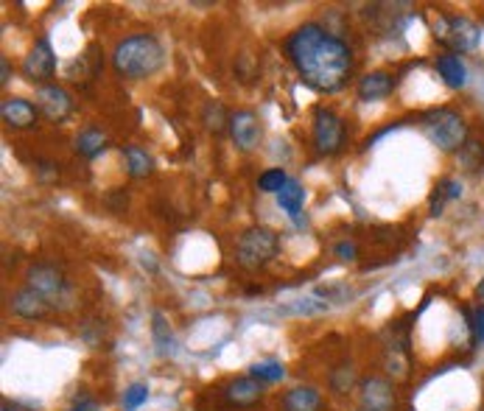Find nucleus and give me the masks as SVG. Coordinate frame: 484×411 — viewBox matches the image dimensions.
<instances>
[{
	"mask_svg": "<svg viewBox=\"0 0 484 411\" xmlns=\"http://www.w3.org/2000/svg\"><path fill=\"white\" fill-rule=\"evenodd\" d=\"M227 132H230L238 152H255V148L260 145V140H264V124H260V118L252 109L230 112Z\"/></svg>",
	"mask_w": 484,
	"mask_h": 411,
	"instance_id": "9",
	"label": "nucleus"
},
{
	"mask_svg": "<svg viewBox=\"0 0 484 411\" xmlns=\"http://www.w3.org/2000/svg\"><path fill=\"white\" fill-rule=\"evenodd\" d=\"M121 155H124V163H126V174H129L132 179H143V176L152 174L155 163H152V157H148L146 148L129 143V145L121 148Z\"/></svg>",
	"mask_w": 484,
	"mask_h": 411,
	"instance_id": "20",
	"label": "nucleus"
},
{
	"mask_svg": "<svg viewBox=\"0 0 484 411\" xmlns=\"http://www.w3.org/2000/svg\"><path fill=\"white\" fill-rule=\"evenodd\" d=\"M0 65H4V79H0V85H9V82H12V73H15V70H12V65H9V59H6V56L0 59Z\"/></svg>",
	"mask_w": 484,
	"mask_h": 411,
	"instance_id": "32",
	"label": "nucleus"
},
{
	"mask_svg": "<svg viewBox=\"0 0 484 411\" xmlns=\"http://www.w3.org/2000/svg\"><path fill=\"white\" fill-rule=\"evenodd\" d=\"M286 56L300 73V79L325 95L339 93L356 67L353 48L322 23H303L297 28L286 40Z\"/></svg>",
	"mask_w": 484,
	"mask_h": 411,
	"instance_id": "1",
	"label": "nucleus"
},
{
	"mask_svg": "<svg viewBox=\"0 0 484 411\" xmlns=\"http://www.w3.org/2000/svg\"><path fill=\"white\" fill-rule=\"evenodd\" d=\"M4 411H31V408H23V406H17V403H4Z\"/></svg>",
	"mask_w": 484,
	"mask_h": 411,
	"instance_id": "33",
	"label": "nucleus"
},
{
	"mask_svg": "<svg viewBox=\"0 0 484 411\" xmlns=\"http://www.w3.org/2000/svg\"><path fill=\"white\" fill-rule=\"evenodd\" d=\"M20 70H23V79H28L31 85H40V87H45L48 79H54V73H56V54L51 48L48 36H40V40L31 45V51L23 59Z\"/></svg>",
	"mask_w": 484,
	"mask_h": 411,
	"instance_id": "8",
	"label": "nucleus"
},
{
	"mask_svg": "<svg viewBox=\"0 0 484 411\" xmlns=\"http://www.w3.org/2000/svg\"><path fill=\"white\" fill-rule=\"evenodd\" d=\"M311 140H314V148L322 157L339 155L345 148V140H348L345 118L337 115V112L328 109V106H317L314 121H311Z\"/></svg>",
	"mask_w": 484,
	"mask_h": 411,
	"instance_id": "6",
	"label": "nucleus"
},
{
	"mask_svg": "<svg viewBox=\"0 0 484 411\" xmlns=\"http://www.w3.org/2000/svg\"><path fill=\"white\" fill-rule=\"evenodd\" d=\"M280 236L272 227H249L236 241V264L247 272H257L277 257Z\"/></svg>",
	"mask_w": 484,
	"mask_h": 411,
	"instance_id": "4",
	"label": "nucleus"
},
{
	"mask_svg": "<svg viewBox=\"0 0 484 411\" xmlns=\"http://www.w3.org/2000/svg\"><path fill=\"white\" fill-rule=\"evenodd\" d=\"M51 303L45 300L43 294H36L34 288H17L12 296H9V311L20 319H28V322H40V319H48L51 316Z\"/></svg>",
	"mask_w": 484,
	"mask_h": 411,
	"instance_id": "12",
	"label": "nucleus"
},
{
	"mask_svg": "<svg viewBox=\"0 0 484 411\" xmlns=\"http://www.w3.org/2000/svg\"><path fill=\"white\" fill-rule=\"evenodd\" d=\"M25 280H28V288H34L36 294H43L54 308L70 296V283L54 264H34L28 269Z\"/></svg>",
	"mask_w": 484,
	"mask_h": 411,
	"instance_id": "7",
	"label": "nucleus"
},
{
	"mask_svg": "<svg viewBox=\"0 0 484 411\" xmlns=\"http://www.w3.org/2000/svg\"><path fill=\"white\" fill-rule=\"evenodd\" d=\"M221 397L233 408H252L264 400V384L255 381L252 376H241L221 386Z\"/></svg>",
	"mask_w": 484,
	"mask_h": 411,
	"instance_id": "13",
	"label": "nucleus"
},
{
	"mask_svg": "<svg viewBox=\"0 0 484 411\" xmlns=\"http://www.w3.org/2000/svg\"><path fill=\"white\" fill-rule=\"evenodd\" d=\"M395 82H392V73L387 70H372L367 76L358 79V87H356V95L358 101H381L392 93Z\"/></svg>",
	"mask_w": 484,
	"mask_h": 411,
	"instance_id": "16",
	"label": "nucleus"
},
{
	"mask_svg": "<svg viewBox=\"0 0 484 411\" xmlns=\"http://www.w3.org/2000/svg\"><path fill=\"white\" fill-rule=\"evenodd\" d=\"M166 51L160 45L157 36L152 34H132L116 45L113 51V67L118 76L129 82H143L163 67Z\"/></svg>",
	"mask_w": 484,
	"mask_h": 411,
	"instance_id": "2",
	"label": "nucleus"
},
{
	"mask_svg": "<svg viewBox=\"0 0 484 411\" xmlns=\"http://www.w3.org/2000/svg\"><path fill=\"white\" fill-rule=\"evenodd\" d=\"M356 411H367V408H356Z\"/></svg>",
	"mask_w": 484,
	"mask_h": 411,
	"instance_id": "35",
	"label": "nucleus"
},
{
	"mask_svg": "<svg viewBox=\"0 0 484 411\" xmlns=\"http://www.w3.org/2000/svg\"><path fill=\"white\" fill-rule=\"evenodd\" d=\"M473 333H476V339L484 342V306L476 308V316H473Z\"/></svg>",
	"mask_w": 484,
	"mask_h": 411,
	"instance_id": "31",
	"label": "nucleus"
},
{
	"mask_svg": "<svg viewBox=\"0 0 484 411\" xmlns=\"http://www.w3.org/2000/svg\"><path fill=\"white\" fill-rule=\"evenodd\" d=\"M148 400V386L146 384H132L124 392V411H137Z\"/></svg>",
	"mask_w": 484,
	"mask_h": 411,
	"instance_id": "28",
	"label": "nucleus"
},
{
	"mask_svg": "<svg viewBox=\"0 0 484 411\" xmlns=\"http://www.w3.org/2000/svg\"><path fill=\"white\" fill-rule=\"evenodd\" d=\"M437 73H439V79L449 85L451 90H462L468 85V67L462 62L459 54H451V51H442L437 56Z\"/></svg>",
	"mask_w": 484,
	"mask_h": 411,
	"instance_id": "17",
	"label": "nucleus"
},
{
	"mask_svg": "<svg viewBox=\"0 0 484 411\" xmlns=\"http://www.w3.org/2000/svg\"><path fill=\"white\" fill-rule=\"evenodd\" d=\"M152 333H155V345H157V350H160V356H168V350H171V345H174V339H171V327H168V322H166V316L157 311L155 316H152Z\"/></svg>",
	"mask_w": 484,
	"mask_h": 411,
	"instance_id": "26",
	"label": "nucleus"
},
{
	"mask_svg": "<svg viewBox=\"0 0 484 411\" xmlns=\"http://www.w3.org/2000/svg\"><path fill=\"white\" fill-rule=\"evenodd\" d=\"M476 296H479V300L484 303V280H481V283L476 286Z\"/></svg>",
	"mask_w": 484,
	"mask_h": 411,
	"instance_id": "34",
	"label": "nucleus"
},
{
	"mask_svg": "<svg viewBox=\"0 0 484 411\" xmlns=\"http://www.w3.org/2000/svg\"><path fill=\"white\" fill-rule=\"evenodd\" d=\"M420 129L429 137V143L437 145L442 155H459L462 145L470 137L465 115H462V112H457V109H451V106L429 109L426 115L420 118Z\"/></svg>",
	"mask_w": 484,
	"mask_h": 411,
	"instance_id": "3",
	"label": "nucleus"
},
{
	"mask_svg": "<svg viewBox=\"0 0 484 411\" xmlns=\"http://www.w3.org/2000/svg\"><path fill=\"white\" fill-rule=\"evenodd\" d=\"M283 411H325L322 392L317 386H294L280 397Z\"/></svg>",
	"mask_w": 484,
	"mask_h": 411,
	"instance_id": "15",
	"label": "nucleus"
},
{
	"mask_svg": "<svg viewBox=\"0 0 484 411\" xmlns=\"http://www.w3.org/2000/svg\"><path fill=\"white\" fill-rule=\"evenodd\" d=\"M286 185H288V174L283 168H269V171H264L257 176V191L260 194H275L277 196Z\"/></svg>",
	"mask_w": 484,
	"mask_h": 411,
	"instance_id": "25",
	"label": "nucleus"
},
{
	"mask_svg": "<svg viewBox=\"0 0 484 411\" xmlns=\"http://www.w3.org/2000/svg\"><path fill=\"white\" fill-rule=\"evenodd\" d=\"M0 115H4V124L12 126V129H31V126L36 124V115H40V109H36L28 98L9 95V98H4Z\"/></svg>",
	"mask_w": 484,
	"mask_h": 411,
	"instance_id": "14",
	"label": "nucleus"
},
{
	"mask_svg": "<svg viewBox=\"0 0 484 411\" xmlns=\"http://www.w3.org/2000/svg\"><path fill=\"white\" fill-rule=\"evenodd\" d=\"M67 411H98V400H93V397H79Z\"/></svg>",
	"mask_w": 484,
	"mask_h": 411,
	"instance_id": "30",
	"label": "nucleus"
},
{
	"mask_svg": "<svg viewBox=\"0 0 484 411\" xmlns=\"http://www.w3.org/2000/svg\"><path fill=\"white\" fill-rule=\"evenodd\" d=\"M330 389L337 392V395H348L353 392V384H356V366L350 361L339 364V366H333L330 369Z\"/></svg>",
	"mask_w": 484,
	"mask_h": 411,
	"instance_id": "23",
	"label": "nucleus"
},
{
	"mask_svg": "<svg viewBox=\"0 0 484 411\" xmlns=\"http://www.w3.org/2000/svg\"><path fill=\"white\" fill-rule=\"evenodd\" d=\"M358 403L367 411H395L398 408V397H395L392 381H387L381 376L361 378V384H358Z\"/></svg>",
	"mask_w": 484,
	"mask_h": 411,
	"instance_id": "10",
	"label": "nucleus"
},
{
	"mask_svg": "<svg viewBox=\"0 0 484 411\" xmlns=\"http://www.w3.org/2000/svg\"><path fill=\"white\" fill-rule=\"evenodd\" d=\"M457 163L468 174H484V143L476 140V137H468V143L462 145V152L457 155Z\"/></svg>",
	"mask_w": 484,
	"mask_h": 411,
	"instance_id": "21",
	"label": "nucleus"
},
{
	"mask_svg": "<svg viewBox=\"0 0 484 411\" xmlns=\"http://www.w3.org/2000/svg\"><path fill=\"white\" fill-rule=\"evenodd\" d=\"M431 31L437 36V43L445 45L451 54H468L479 48V40H481L479 23H473L470 17H459V15H437L431 23Z\"/></svg>",
	"mask_w": 484,
	"mask_h": 411,
	"instance_id": "5",
	"label": "nucleus"
},
{
	"mask_svg": "<svg viewBox=\"0 0 484 411\" xmlns=\"http://www.w3.org/2000/svg\"><path fill=\"white\" fill-rule=\"evenodd\" d=\"M106 135L96 126H87L76 135V140H73V148H76V155H82L85 160H96L98 155L106 152Z\"/></svg>",
	"mask_w": 484,
	"mask_h": 411,
	"instance_id": "18",
	"label": "nucleus"
},
{
	"mask_svg": "<svg viewBox=\"0 0 484 411\" xmlns=\"http://www.w3.org/2000/svg\"><path fill=\"white\" fill-rule=\"evenodd\" d=\"M454 199H462V182L454 179V176L439 179V182H437V188H434V194H431V199H429V210H431V216H434V218L442 216L445 202H454Z\"/></svg>",
	"mask_w": 484,
	"mask_h": 411,
	"instance_id": "19",
	"label": "nucleus"
},
{
	"mask_svg": "<svg viewBox=\"0 0 484 411\" xmlns=\"http://www.w3.org/2000/svg\"><path fill=\"white\" fill-rule=\"evenodd\" d=\"M303 202H306L303 185L297 182V179H288V185L277 194V205H280V210L288 213L291 218H297V216H300V210H303Z\"/></svg>",
	"mask_w": 484,
	"mask_h": 411,
	"instance_id": "22",
	"label": "nucleus"
},
{
	"mask_svg": "<svg viewBox=\"0 0 484 411\" xmlns=\"http://www.w3.org/2000/svg\"><path fill=\"white\" fill-rule=\"evenodd\" d=\"M73 95L59 87V85H45L36 90V109L43 112V115L51 121V124H62L73 115Z\"/></svg>",
	"mask_w": 484,
	"mask_h": 411,
	"instance_id": "11",
	"label": "nucleus"
},
{
	"mask_svg": "<svg viewBox=\"0 0 484 411\" xmlns=\"http://www.w3.org/2000/svg\"><path fill=\"white\" fill-rule=\"evenodd\" d=\"M205 126L210 129V132H221L227 124H230V115L225 112V106H221L218 101H210L207 106H205Z\"/></svg>",
	"mask_w": 484,
	"mask_h": 411,
	"instance_id": "27",
	"label": "nucleus"
},
{
	"mask_svg": "<svg viewBox=\"0 0 484 411\" xmlns=\"http://www.w3.org/2000/svg\"><path fill=\"white\" fill-rule=\"evenodd\" d=\"M337 257L339 260H356V255H358V246L353 244V241H342V244H337Z\"/></svg>",
	"mask_w": 484,
	"mask_h": 411,
	"instance_id": "29",
	"label": "nucleus"
},
{
	"mask_svg": "<svg viewBox=\"0 0 484 411\" xmlns=\"http://www.w3.org/2000/svg\"><path fill=\"white\" fill-rule=\"evenodd\" d=\"M249 376H252L255 381H260V384H277V381L286 378V369H283V364H277V361H260V364H252V366H249Z\"/></svg>",
	"mask_w": 484,
	"mask_h": 411,
	"instance_id": "24",
	"label": "nucleus"
}]
</instances>
